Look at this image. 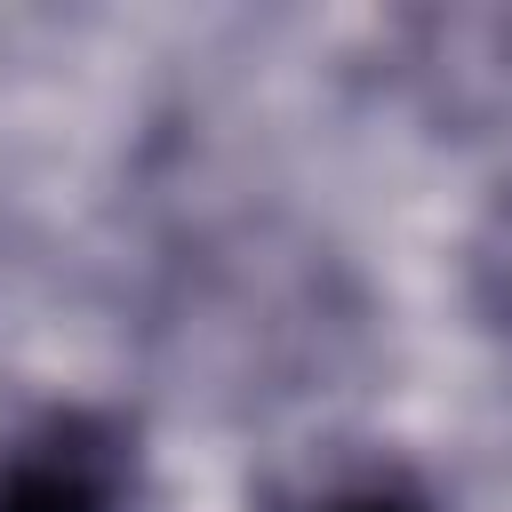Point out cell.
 <instances>
[{"label": "cell", "mask_w": 512, "mask_h": 512, "mask_svg": "<svg viewBox=\"0 0 512 512\" xmlns=\"http://www.w3.org/2000/svg\"><path fill=\"white\" fill-rule=\"evenodd\" d=\"M0 512H136V424L112 408H40L0 440Z\"/></svg>", "instance_id": "6da1fadb"}, {"label": "cell", "mask_w": 512, "mask_h": 512, "mask_svg": "<svg viewBox=\"0 0 512 512\" xmlns=\"http://www.w3.org/2000/svg\"><path fill=\"white\" fill-rule=\"evenodd\" d=\"M272 512H440V504L400 456H360V464H328L320 480L288 488Z\"/></svg>", "instance_id": "7a4b0ae2"}]
</instances>
